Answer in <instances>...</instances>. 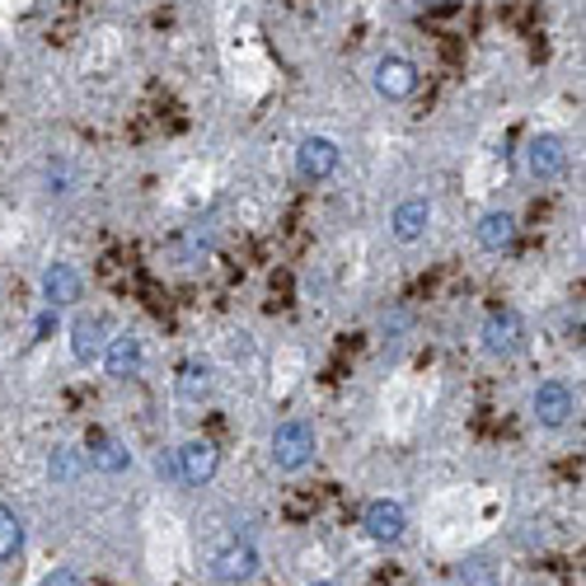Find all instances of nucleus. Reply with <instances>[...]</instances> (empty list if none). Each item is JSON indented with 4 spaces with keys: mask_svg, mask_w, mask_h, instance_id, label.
I'll use <instances>...</instances> for the list:
<instances>
[{
    "mask_svg": "<svg viewBox=\"0 0 586 586\" xmlns=\"http://www.w3.org/2000/svg\"><path fill=\"white\" fill-rule=\"evenodd\" d=\"M310 460H314V427L301 422V418L277 422V432H273V465L282 469V475H301Z\"/></svg>",
    "mask_w": 586,
    "mask_h": 586,
    "instance_id": "nucleus-1",
    "label": "nucleus"
},
{
    "mask_svg": "<svg viewBox=\"0 0 586 586\" xmlns=\"http://www.w3.org/2000/svg\"><path fill=\"white\" fill-rule=\"evenodd\" d=\"M254 573H258V549L250 545V539L225 535L221 545H212V577L221 586H240V582H250Z\"/></svg>",
    "mask_w": 586,
    "mask_h": 586,
    "instance_id": "nucleus-2",
    "label": "nucleus"
},
{
    "mask_svg": "<svg viewBox=\"0 0 586 586\" xmlns=\"http://www.w3.org/2000/svg\"><path fill=\"white\" fill-rule=\"evenodd\" d=\"M526 160V174L539 178V184H558L563 174H568V141L554 137V131H535L521 150Z\"/></svg>",
    "mask_w": 586,
    "mask_h": 586,
    "instance_id": "nucleus-3",
    "label": "nucleus"
},
{
    "mask_svg": "<svg viewBox=\"0 0 586 586\" xmlns=\"http://www.w3.org/2000/svg\"><path fill=\"white\" fill-rule=\"evenodd\" d=\"M526 348V320H521V310H492L488 320H484V352L488 357H516Z\"/></svg>",
    "mask_w": 586,
    "mask_h": 586,
    "instance_id": "nucleus-4",
    "label": "nucleus"
},
{
    "mask_svg": "<svg viewBox=\"0 0 586 586\" xmlns=\"http://www.w3.org/2000/svg\"><path fill=\"white\" fill-rule=\"evenodd\" d=\"M174 460H178V484H184V488H207L216 479V469H221V450L197 437L188 446H178Z\"/></svg>",
    "mask_w": 586,
    "mask_h": 586,
    "instance_id": "nucleus-5",
    "label": "nucleus"
},
{
    "mask_svg": "<svg viewBox=\"0 0 586 586\" xmlns=\"http://www.w3.org/2000/svg\"><path fill=\"white\" fill-rule=\"evenodd\" d=\"M375 95L380 99H390V104H403V99H413V89H418V66L409 61V57H399V52H390V57H380L375 61Z\"/></svg>",
    "mask_w": 586,
    "mask_h": 586,
    "instance_id": "nucleus-6",
    "label": "nucleus"
},
{
    "mask_svg": "<svg viewBox=\"0 0 586 586\" xmlns=\"http://www.w3.org/2000/svg\"><path fill=\"white\" fill-rule=\"evenodd\" d=\"M338 165H343V150H338L333 137H305L296 146V174L305 184H324V178L338 174Z\"/></svg>",
    "mask_w": 586,
    "mask_h": 586,
    "instance_id": "nucleus-7",
    "label": "nucleus"
},
{
    "mask_svg": "<svg viewBox=\"0 0 586 586\" xmlns=\"http://www.w3.org/2000/svg\"><path fill=\"white\" fill-rule=\"evenodd\" d=\"M530 413L539 427H568L577 413V399L563 380H539V390L530 394Z\"/></svg>",
    "mask_w": 586,
    "mask_h": 586,
    "instance_id": "nucleus-8",
    "label": "nucleus"
},
{
    "mask_svg": "<svg viewBox=\"0 0 586 586\" xmlns=\"http://www.w3.org/2000/svg\"><path fill=\"white\" fill-rule=\"evenodd\" d=\"M362 526L375 545H399V539L409 535V511H403V502H394V498H375L362 516Z\"/></svg>",
    "mask_w": 586,
    "mask_h": 586,
    "instance_id": "nucleus-9",
    "label": "nucleus"
},
{
    "mask_svg": "<svg viewBox=\"0 0 586 586\" xmlns=\"http://www.w3.org/2000/svg\"><path fill=\"white\" fill-rule=\"evenodd\" d=\"M99 362H104V371L113 380H131V375H141V367H146V348H141L137 333H113L104 343Z\"/></svg>",
    "mask_w": 586,
    "mask_h": 586,
    "instance_id": "nucleus-10",
    "label": "nucleus"
},
{
    "mask_svg": "<svg viewBox=\"0 0 586 586\" xmlns=\"http://www.w3.org/2000/svg\"><path fill=\"white\" fill-rule=\"evenodd\" d=\"M427 231H432V202L427 197H403L390 212V235L399 244H418V240H427Z\"/></svg>",
    "mask_w": 586,
    "mask_h": 586,
    "instance_id": "nucleus-11",
    "label": "nucleus"
},
{
    "mask_svg": "<svg viewBox=\"0 0 586 586\" xmlns=\"http://www.w3.org/2000/svg\"><path fill=\"white\" fill-rule=\"evenodd\" d=\"M104 343H108V320L104 314H76L71 320V357L76 362H99L104 357Z\"/></svg>",
    "mask_w": 586,
    "mask_h": 586,
    "instance_id": "nucleus-12",
    "label": "nucleus"
},
{
    "mask_svg": "<svg viewBox=\"0 0 586 586\" xmlns=\"http://www.w3.org/2000/svg\"><path fill=\"white\" fill-rule=\"evenodd\" d=\"M80 291H85V282L71 263H48V273H42V301H48V310L76 305Z\"/></svg>",
    "mask_w": 586,
    "mask_h": 586,
    "instance_id": "nucleus-13",
    "label": "nucleus"
},
{
    "mask_svg": "<svg viewBox=\"0 0 586 586\" xmlns=\"http://www.w3.org/2000/svg\"><path fill=\"white\" fill-rule=\"evenodd\" d=\"M475 240H479L484 254L511 250V240H516V216H511V212H484L479 225H475Z\"/></svg>",
    "mask_w": 586,
    "mask_h": 586,
    "instance_id": "nucleus-14",
    "label": "nucleus"
},
{
    "mask_svg": "<svg viewBox=\"0 0 586 586\" xmlns=\"http://www.w3.org/2000/svg\"><path fill=\"white\" fill-rule=\"evenodd\" d=\"M89 465L99 475H123V469H131V450L108 432H89Z\"/></svg>",
    "mask_w": 586,
    "mask_h": 586,
    "instance_id": "nucleus-15",
    "label": "nucleus"
},
{
    "mask_svg": "<svg viewBox=\"0 0 586 586\" xmlns=\"http://www.w3.org/2000/svg\"><path fill=\"white\" fill-rule=\"evenodd\" d=\"M178 399L184 403H202L212 394V367L207 362H184V371H178Z\"/></svg>",
    "mask_w": 586,
    "mask_h": 586,
    "instance_id": "nucleus-16",
    "label": "nucleus"
},
{
    "mask_svg": "<svg viewBox=\"0 0 586 586\" xmlns=\"http://www.w3.org/2000/svg\"><path fill=\"white\" fill-rule=\"evenodd\" d=\"M19 549H25V516L14 507H0V563H10Z\"/></svg>",
    "mask_w": 586,
    "mask_h": 586,
    "instance_id": "nucleus-17",
    "label": "nucleus"
},
{
    "mask_svg": "<svg viewBox=\"0 0 586 586\" xmlns=\"http://www.w3.org/2000/svg\"><path fill=\"white\" fill-rule=\"evenodd\" d=\"M80 469H85V460H80V450H71V446H57L52 456H48V479L52 484H76L80 479Z\"/></svg>",
    "mask_w": 586,
    "mask_h": 586,
    "instance_id": "nucleus-18",
    "label": "nucleus"
},
{
    "mask_svg": "<svg viewBox=\"0 0 586 586\" xmlns=\"http://www.w3.org/2000/svg\"><path fill=\"white\" fill-rule=\"evenodd\" d=\"M460 582L465 586H488L492 582V563L488 558H469L465 568H460Z\"/></svg>",
    "mask_w": 586,
    "mask_h": 586,
    "instance_id": "nucleus-19",
    "label": "nucleus"
},
{
    "mask_svg": "<svg viewBox=\"0 0 586 586\" xmlns=\"http://www.w3.org/2000/svg\"><path fill=\"white\" fill-rule=\"evenodd\" d=\"M76 184V174L66 169V165H48V197H66Z\"/></svg>",
    "mask_w": 586,
    "mask_h": 586,
    "instance_id": "nucleus-20",
    "label": "nucleus"
},
{
    "mask_svg": "<svg viewBox=\"0 0 586 586\" xmlns=\"http://www.w3.org/2000/svg\"><path fill=\"white\" fill-rule=\"evenodd\" d=\"M42 586H85L76 568H52L48 577H42Z\"/></svg>",
    "mask_w": 586,
    "mask_h": 586,
    "instance_id": "nucleus-21",
    "label": "nucleus"
},
{
    "mask_svg": "<svg viewBox=\"0 0 586 586\" xmlns=\"http://www.w3.org/2000/svg\"><path fill=\"white\" fill-rule=\"evenodd\" d=\"M155 469H160V479L178 484V460H174V450H160V460H155Z\"/></svg>",
    "mask_w": 586,
    "mask_h": 586,
    "instance_id": "nucleus-22",
    "label": "nucleus"
},
{
    "mask_svg": "<svg viewBox=\"0 0 586 586\" xmlns=\"http://www.w3.org/2000/svg\"><path fill=\"white\" fill-rule=\"evenodd\" d=\"M418 6H446V0H418Z\"/></svg>",
    "mask_w": 586,
    "mask_h": 586,
    "instance_id": "nucleus-23",
    "label": "nucleus"
},
{
    "mask_svg": "<svg viewBox=\"0 0 586 586\" xmlns=\"http://www.w3.org/2000/svg\"><path fill=\"white\" fill-rule=\"evenodd\" d=\"M310 586H333V582H310Z\"/></svg>",
    "mask_w": 586,
    "mask_h": 586,
    "instance_id": "nucleus-24",
    "label": "nucleus"
}]
</instances>
